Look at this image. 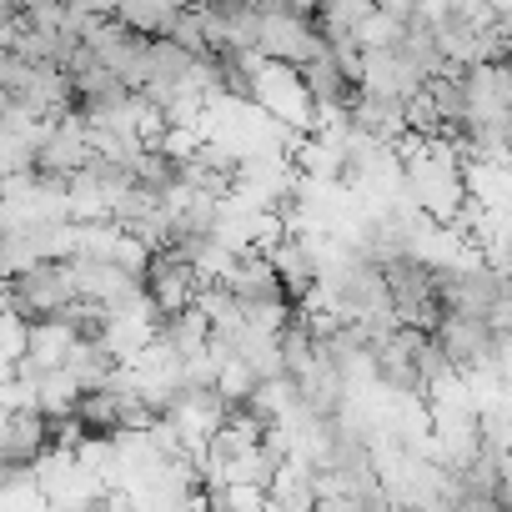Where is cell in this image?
I'll list each match as a JSON object with an SVG mask.
<instances>
[{"mask_svg":"<svg viewBox=\"0 0 512 512\" xmlns=\"http://www.w3.org/2000/svg\"><path fill=\"white\" fill-rule=\"evenodd\" d=\"M196 6H201V0H196Z\"/></svg>","mask_w":512,"mask_h":512,"instance_id":"23","label":"cell"},{"mask_svg":"<svg viewBox=\"0 0 512 512\" xmlns=\"http://www.w3.org/2000/svg\"><path fill=\"white\" fill-rule=\"evenodd\" d=\"M402 36H407V21H392V16H382V11H372V16L362 21V31H357L362 51H397Z\"/></svg>","mask_w":512,"mask_h":512,"instance_id":"19","label":"cell"},{"mask_svg":"<svg viewBox=\"0 0 512 512\" xmlns=\"http://www.w3.org/2000/svg\"><path fill=\"white\" fill-rule=\"evenodd\" d=\"M442 16H452V6H447V0H417V21L437 26Z\"/></svg>","mask_w":512,"mask_h":512,"instance_id":"21","label":"cell"},{"mask_svg":"<svg viewBox=\"0 0 512 512\" xmlns=\"http://www.w3.org/2000/svg\"><path fill=\"white\" fill-rule=\"evenodd\" d=\"M171 41H176V46H186L191 56H211V26H206V0H201V6H186V11H181V21H176Z\"/></svg>","mask_w":512,"mask_h":512,"instance_id":"18","label":"cell"},{"mask_svg":"<svg viewBox=\"0 0 512 512\" xmlns=\"http://www.w3.org/2000/svg\"><path fill=\"white\" fill-rule=\"evenodd\" d=\"M267 256H272V267L282 272V282H287V292H292V302H307L317 287H322V256L312 251V241L302 236V231H282L272 246H267Z\"/></svg>","mask_w":512,"mask_h":512,"instance_id":"9","label":"cell"},{"mask_svg":"<svg viewBox=\"0 0 512 512\" xmlns=\"http://www.w3.org/2000/svg\"><path fill=\"white\" fill-rule=\"evenodd\" d=\"M211 317L201 312V307H186V312H171V317H161V327H156V337L166 342V347H176L186 362L191 357H206L211 352Z\"/></svg>","mask_w":512,"mask_h":512,"instance_id":"14","label":"cell"},{"mask_svg":"<svg viewBox=\"0 0 512 512\" xmlns=\"http://www.w3.org/2000/svg\"><path fill=\"white\" fill-rule=\"evenodd\" d=\"M362 91H377V96H402V101H417L427 91V81L397 56V51H367V71H362Z\"/></svg>","mask_w":512,"mask_h":512,"instance_id":"12","label":"cell"},{"mask_svg":"<svg viewBox=\"0 0 512 512\" xmlns=\"http://www.w3.org/2000/svg\"><path fill=\"white\" fill-rule=\"evenodd\" d=\"M226 287H231L241 302H292L282 272L272 267V256H267V246L241 251L236 267H231V277H226Z\"/></svg>","mask_w":512,"mask_h":512,"instance_id":"10","label":"cell"},{"mask_svg":"<svg viewBox=\"0 0 512 512\" xmlns=\"http://www.w3.org/2000/svg\"><path fill=\"white\" fill-rule=\"evenodd\" d=\"M186 6H196V0H121L116 21H121V26H131L136 36L171 41V31H176V21H181V11H186Z\"/></svg>","mask_w":512,"mask_h":512,"instance_id":"13","label":"cell"},{"mask_svg":"<svg viewBox=\"0 0 512 512\" xmlns=\"http://www.w3.org/2000/svg\"><path fill=\"white\" fill-rule=\"evenodd\" d=\"M201 272L186 262L181 251H156L151 256V267H146V292L156 297V307L171 317V312H186V307H196V292H201Z\"/></svg>","mask_w":512,"mask_h":512,"instance_id":"7","label":"cell"},{"mask_svg":"<svg viewBox=\"0 0 512 512\" xmlns=\"http://www.w3.org/2000/svg\"><path fill=\"white\" fill-rule=\"evenodd\" d=\"M287 11H297V16H322V0H282Z\"/></svg>","mask_w":512,"mask_h":512,"instance_id":"22","label":"cell"},{"mask_svg":"<svg viewBox=\"0 0 512 512\" xmlns=\"http://www.w3.org/2000/svg\"><path fill=\"white\" fill-rule=\"evenodd\" d=\"M437 292H442V307H447V312H462V317H492V312L512 297V277L497 272L482 251H472L467 262L437 272Z\"/></svg>","mask_w":512,"mask_h":512,"instance_id":"2","label":"cell"},{"mask_svg":"<svg viewBox=\"0 0 512 512\" xmlns=\"http://www.w3.org/2000/svg\"><path fill=\"white\" fill-rule=\"evenodd\" d=\"M352 121H357L367 136L397 146V141L412 131V101H402V96H377V91H357Z\"/></svg>","mask_w":512,"mask_h":512,"instance_id":"11","label":"cell"},{"mask_svg":"<svg viewBox=\"0 0 512 512\" xmlns=\"http://www.w3.org/2000/svg\"><path fill=\"white\" fill-rule=\"evenodd\" d=\"M507 61H512V56H507Z\"/></svg>","mask_w":512,"mask_h":512,"instance_id":"24","label":"cell"},{"mask_svg":"<svg viewBox=\"0 0 512 512\" xmlns=\"http://www.w3.org/2000/svg\"><path fill=\"white\" fill-rule=\"evenodd\" d=\"M136 186H146V191H156V196H171V191L181 186V161L166 156L161 146H151V151L136 161Z\"/></svg>","mask_w":512,"mask_h":512,"instance_id":"16","label":"cell"},{"mask_svg":"<svg viewBox=\"0 0 512 512\" xmlns=\"http://www.w3.org/2000/svg\"><path fill=\"white\" fill-rule=\"evenodd\" d=\"M327 51H332V41H327L317 16H297L282 0H267V21H262V56L267 61H287L302 71L307 61H317Z\"/></svg>","mask_w":512,"mask_h":512,"instance_id":"3","label":"cell"},{"mask_svg":"<svg viewBox=\"0 0 512 512\" xmlns=\"http://www.w3.org/2000/svg\"><path fill=\"white\" fill-rule=\"evenodd\" d=\"M71 302H81L71 262H41V267H31L21 277H6V312L21 317V322H51Z\"/></svg>","mask_w":512,"mask_h":512,"instance_id":"1","label":"cell"},{"mask_svg":"<svg viewBox=\"0 0 512 512\" xmlns=\"http://www.w3.org/2000/svg\"><path fill=\"white\" fill-rule=\"evenodd\" d=\"M91 156H96V146H91V126H86L81 111H71V116L51 121L36 171H41V176H61V181H71V176H81V171L91 166Z\"/></svg>","mask_w":512,"mask_h":512,"instance_id":"6","label":"cell"},{"mask_svg":"<svg viewBox=\"0 0 512 512\" xmlns=\"http://www.w3.org/2000/svg\"><path fill=\"white\" fill-rule=\"evenodd\" d=\"M302 81H307V91L317 96V106H347L352 111V101H357V81L337 66V56L327 51V56H317V61H307L302 66Z\"/></svg>","mask_w":512,"mask_h":512,"instance_id":"15","label":"cell"},{"mask_svg":"<svg viewBox=\"0 0 512 512\" xmlns=\"http://www.w3.org/2000/svg\"><path fill=\"white\" fill-rule=\"evenodd\" d=\"M377 11L392 16V21H412L417 16V0H377Z\"/></svg>","mask_w":512,"mask_h":512,"instance_id":"20","label":"cell"},{"mask_svg":"<svg viewBox=\"0 0 512 512\" xmlns=\"http://www.w3.org/2000/svg\"><path fill=\"white\" fill-rule=\"evenodd\" d=\"M377 11V0H322V31L327 36H357L362 21Z\"/></svg>","mask_w":512,"mask_h":512,"instance_id":"17","label":"cell"},{"mask_svg":"<svg viewBox=\"0 0 512 512\" xmlns=\"http://www.w3.org/2000/svg\"><path fill=\"white\" fill-rule=\"evenodd\" d=\"M51 447H56V432H51L46 412H6V437H0L6 472H31Z\"/></svg>","mask_w":512,"mask_h":512,"instance_id":"8","label":"cell"},{"mask_svg":"<svg viewBox=\"0 0 512 512\" xmlns=\"http://www.w3.org/2000/svg\"><path fill=\"white\" fill-rule=\"evenodd\" d=\"M256 106L272 111L292 131H307V136L317 131V96L307 91L302 71L287 61H262V71H256Z\"/></svg>","mask_w":512,"mask_h":512,"instance_id":"4","label":"cell"},{"mask_svg":"<svg viewBox=\"0 0 512 512\" xmlns=\"http://www.w3.org/2000/svg\"><path fill=\"white\" fill-rule=\"evenodd\" d=\"M442 342V352L452 357V367L467 377V372H492L497 367V332L487 317H462V312H447L442 327L432 332Z\"/></svg>","mask_w":512,"mask_h":512,"instance_id":"5","label":"cell"}]
</instances>
